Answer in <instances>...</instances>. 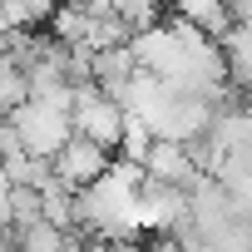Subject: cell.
<instances>
[{
	"label": "cell",
	"instance_id": "cell-1",
	"mask_svg": "<svg viewBox=\"0 0 252 252\" xmlns=\"http://www.w3.org/2000/svg\"><path fill=\"white\" fill-rule=\"evenodd\" d=\"M69 124H74V134H79V139H89V144H99V149L119 154L124 124H129V109H124V104H114L109 94H99L94 84H84V89H74Z\"/></svg>",
	"mask_w": 252,
	"mask_h": 252
},
{
	"label": "cell",
	"instance_id": "cell-2",
	"mask_svg": "<svg viewBox=\"0 0 252 252\" xmlns=\"http://www.w3.org/2000/svg\"><path fill=\"white\" fill-rule=\"evenodd\" d=\"M10 124H15V134H20V149H25L30 158H50V163H55V154L74 139L69 114L45 109V104H20V109L10 114Z\"/></svg>",
	"mask_w": 252,
	"mask_h": 252
},
{
	"label": "cell",
	"instance_id": "cell-3",
	"mask_svg": "<svg viewBox=\"0 0 252 252\" xmlns=\"http://www.w3.org/2000/svg\"><path fill=\"white\" fill-rule=\"evenodd\" d=\"M109 173H114V154L99 149V144H89V139H79V134L55 154V183L69 188V193H84V188L104 183Z\"/></svg>",
	"mask_w": 252,
	"mask_h": 252
},
{
	"label": "cell",
	"instance_id": "cell-4",
	"mask_svg": "<svg viewBox=\"0 0 252 252\" xmlns=\"http://www.w3.org/2000/svg\"><path fill=\"white\" fill-rule=\"evenodd\" d=\"M144 178L149 183H163V188H178V193H193V183L203 178L188 158V144H173V139H154L149 158H144Z\"/></svg>",
	"mask_w": 252,
	"mask_h": 252
},
{
	"label": "cell",
	"instance_id": "cell-5",
	"mask_svg": "<svg viewBox=\"0 0 252 252\" xmlns=\"http://www.w3.org/2000/svg\"><path fill=\"white\" fill-rule=\"evenodd\" d=\"M168 10H173V20L193 25V30H198L203 40H213V45H222L227 30H232V15H227L222 0H168Z\"/></svg>",
	"mask_w": 252,
	"mask_h": 252
},
{
	"label": "cell",
	"instance_id": "cell-6",
	"mask_svg": "<svg viewBox=\"0 0 252 252\" xmlns=\"http://www.w3.org/2000/svg\"><path fill=\"white\" fill-rule=\"evenodd\" d=\"M149 149H154V134H149V124L129 114V124H124V139H119V154H114V158H119V163H129V168H144Z\"/></svg>",
	"mask_w": 252,
	"mask_h": 252
},
{
	"label": "cell",
	"instance_id": "cell-7",
	"mask_svg": "<svg viewBox=\"0 0 252 252\" xmlns=\"http://www.w3.org/2000/svg\"><path fill=\"white\" fill-rule=\"evenodd\" d=\"M20 104H30V79L10 60H0V119H10Z\"/></svg>",
	"mask_w": 252,
	"mask_h": 252
},
{
	"label": "cell",
	"instance_id": "cell-8",
	"mask_svg": "<svg viewBox=\"0 0 252 252\" xmlns=\"http://www.w3.org/2000/svg\"><path fill=\"white\" fill-rule=\"evenodd\" d=\"M10 35H15V30L5 25V15H0V60H5V55H10Z\"/></svg>",
	"mask_w": 252,
	"mask_h": 252
}]
</instances>
